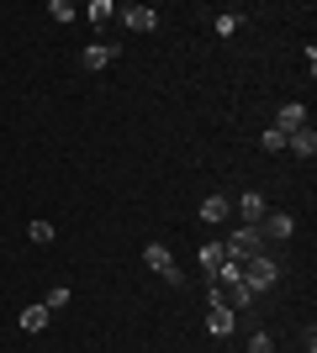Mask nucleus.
<instances>
[{"instance_id":"f257e3e1","label":"nucleus","mask_w":317,"mask_h":353,"mask_svg":"<svg viewBox=\"0 0 317 353\" xmlns=\"http://www.w3.org/2000/svg\"><path fill=\"white\" fill-rule=\"evenodd\" d=\"M259 253H265V237H259V227H238V232L227 237L222 259H227V264H249V259H259Z\"/></svg>"},{"instance_id":"f03ea898","label":"nucleus","mask_w":317,"mask_h":353,"mask_svg":"<svg viewBox=\"0 0 317 353\" xmlns=\"http://www.w3.org/2000/svg\"><path fill=\"white\" fill-rule=\"evenodd\" d=\"M275 280H280V264H275V259H265V253L243 264V285H249V295H254V301H259L265 290H270Z\"/></svg>"},{"instance_id":"7ed1b4c3","label":"nucleus","mask_w":317,"mask_h":353,"mask_svg":"<svg viewBox=\"0 0 317 353\" xmlns=\"http://www.w3.org/2000/svg\"><path fill=\"white\" fill-rule=\"evenodd\" d=\"M143 264H148V269H153V274H159L164 285H185L180 264H175V253H169L164 243H148V248H143Z\"/></svg>"},{"instance_id":"20e7f679","label":"nucleus","mask_w":317,"mask_h":353,"mask_svg":"<svg viewBox=\"0 0 317 353\" xmlns=\"http://www.w3.org/2000/svg\"><path fill=\"white\" fill-rule=\"evenodd\" d=\"M206 301H211V311H206V327H211V332H217V338H227V332L238 327V311H233V306H227V301H222V290H217V285H211V290H206Z\"/></svg>"},{"instance_id":"39448f33","label":"nucleus","mask_w":317,"mask_h":353,"mask_svg":"<svg viewBox=\"0 0 317 353\" xmlns=\"http://www.w3.org/2000/svg\"><path fill=\"white\" fill-rule=\"evenodd\" d=\"M117 21L127 32H153L159 27V11H153V6H117Z\"/></svg>"},{"instance_id":"423d86ee","label":"nucleus","mask_w":317,"mask_h":353,"mask_svg":"<svg viewBox=\"0 0 317 353\" xmlns=\"http://www.w3.org/2000/svg\"><path fill=\"white\" fill-rule=\"evenodd\" d=\"M302 127H312V121H307V105H302V101L280 105V117H275V132L291 137V132H302Z\"/></svg>"},{"instance_id":"0eeeda50","label":"nucleus","mask_w":317,"mask_h":353,"mask_svg":"<svg viewBox=\"0 0 317 353\" xmlns=\"http://www.w3.org/2000/svg\"><path fill=\"white\" fill-rule=\"evenodd\" d=\"M291 232H296V221H291L286 211H270V216L259 221V237H275V243H286Z\"/></svg>"},{"instance_id":"6e6552de","label":"nucleus","mask_w":317,"mask_h":353,"mask_svg":"<svg viewBox=\"0 0 317 353\" xmlns=\"http://www.w3.org/2000/svg\"><path fill=\"white\" fill-rule=\"evenodd\" d=\"M243 216V227H259V221H265V195L259 190H249V195H238V206H233Z\"/></svg>"},{"instance_id":"1a4fd4ad","label":"nucleus","mask_w":317,"mask_h":353,"mask_svg":"<svg viewBox=\"0 0 317 353\" xmlns=\"http://www.w3.org/2000/svg\"><path fill=\"white\" fill-rule=\"evenodd\" d=\"M79 59H85V69H106V63H117L122 53H117V43H90Z\"/></svg>"},{"instance_id":"9d476101","label":"nucleus","mask_w":317,"mask_h":353,"mask_svg":"<svg viewBox=\"0 0 317 353\" xmlns=\"http://www.w3.org/2000/svg\"><path fill=\"white\" fill-rule=\"evenodd\" d=\"M48 316H53V311H48L43 301H32V306H21V316H16V322H21V332H43Z\"/></svg>"},{"instance_id":"9b49d317","label":"nucleus","mask_w":317,"mask_h":353,"mask_svg":"<svg viewBox=\"0 0 317 353\" xmlns=\"http://www.w3.org/2000/svg\"><path fill=\"white\" fill-rule=\"evenodd\" d=\"M233 216V201H227V195H206V201H201V221H227Z\"/></svg>"},{"instance_id":"f8f14e48","label":"nucleus","mask_w":317,"mask_h":353,"mask_svg":"<svg viewBox=\"0 0 317 353\" xmlns=\"http://www.w3.org/2000/svg\"><path fill=\"white\" fill-rule=\"evenodd\" d=\"M85 21H90V27H106V21H117V6H111V0H90V6H85Z\"/></svg>"},{"instance_id":"ddd939ff","label":"nucleus","mask_w":317,"mask_h":353,"mask_svg":"<svg viewBox=\"0 0 317 353\" xmlns=\"http://www.w3.org/2000/svg\"><path fill=\"white\" fill-rule=\"evenodd\" d=\"M286 148H296L302 159H312V153H317V132H312V127H302V132H291V137H286Z\"/></svg>"},{"instance_id":"4468645a","label":"nucleus","mask_w":317,"mask_h":353,"mask_svg":"<svg viewBox=\"0 0 317 353\" xmlns=\"http://www.w3.org/2000/svg\"><path fill=\"white\" fill-rule=\"evenodd\" d=\"M27 237L37 243V248H48V243H53V221H43V216H37V221H27Z\"/></svg>"},{"instance_id":"2eb2a0df","label":"nucleus","mask_w":317,"mask_h":353,"mask_svg":"<svg viewBox=\"0 0 317 353\" xmlns=\"http://www.w3.org/2000/svg\"><path fill=\"white\" fill-rule=\"evenodd\" d=\"M201 269H206V274L222 269V243H201Z\"/></svg>"},{"instance_id":"dca6fc26","label":"nucleus","mask_w":317,"mask_h":353,"mask_svg":"<svg viewBox=\"0 0 317 353\" xmlns=\"http://www.w3.org/2000/svg\"><path fill=\"white\" fill-rule=\"evenodd\" d=\"M48 16H53V21H79V11L69 6V0H53V6H48Z\"/></svg>"},{"instance_id":"f3484780","label":"nucleus","mask_w":317,"mask_h":353,"mask_svg":"<svg viewBox=\"0 0 317 353\" xmlns=\"http://www.w3.org/2000/svg\"><path fill=\"white\" fill-rule=\"evenodd\" d=\"M238 21H243L238 11H222V16H217V37H233V32H238Z\"/></svg>"},{"instance_id":"a211bd4d","label":"nucleus","mask_w":317,"mask_h":353,"mask_svg":"<svg viewBox=\"0 0 317 353\" xmlns=\"http://www.w3.org/2000/svg\"><path fill=\"white\" fill-rule=\"evenodd\" d=\"M48 311H59V306H69V285H53V290H48V301H43Z\"/></svg>"},{"instance_id":"6ab92c4d","label":"nucleus","mask_w":317,"mask_h":353,"mask_svg":"<svg viewBox=\"0 0 317 353\" xmlns=\"http://www.w3.org/2000/svg\"><path fill=\"white\" fill-rule=\"evenodd\" d=\"M249 353H275V343H270V332H254V338H249Z\"/></svg>"},{"instance_id":"aec40b11","label":"nucleus","mask_w":317,"mask_h":353,"mask_svg":"<svg viewBox=\"0 0 317 353\" xmlns=\"http://www.w3.org/2000/svg\"><path fill=\"white\" fill-rule=\"evenodd\" d=\"M280 148H286V137H280V132L270 127V132H265V153H280Z\"/></svg>"}]
</instances>
